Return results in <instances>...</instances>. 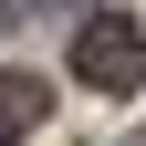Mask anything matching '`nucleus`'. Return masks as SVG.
Listing matches in <instances>:
<instances>
[{"mask_svg": "<svg viewBox=\"0 0 146 146\" xmlns=\"http://www.w3.org/2000/svg\"><path fill=\"white\" fill-rule=\"evenodd\" d=\"M73 73L84 84H104V94H125V84H146V31L125 21V11H104V21L73 31Z\"/></svg>", "mask_w": 146, "mask_h": 146, "instance_id": "nucleus-1", "label": "nucleus"}, {"mask_svg": "<svg viewBox=\"0 0 146 146\" xmlns=\"http://www.w3.org/2000/svg\"><path fill=\"white\" fill-rule=\"evenodd\" d=\"M42 84H31V73H11V63H0V136H31V125H42Z\"/></svg>", "mask_w": 146, "mask_h": 146, "instance_id": "nucleus-2", "label": "nucleus"}]
</instances>
